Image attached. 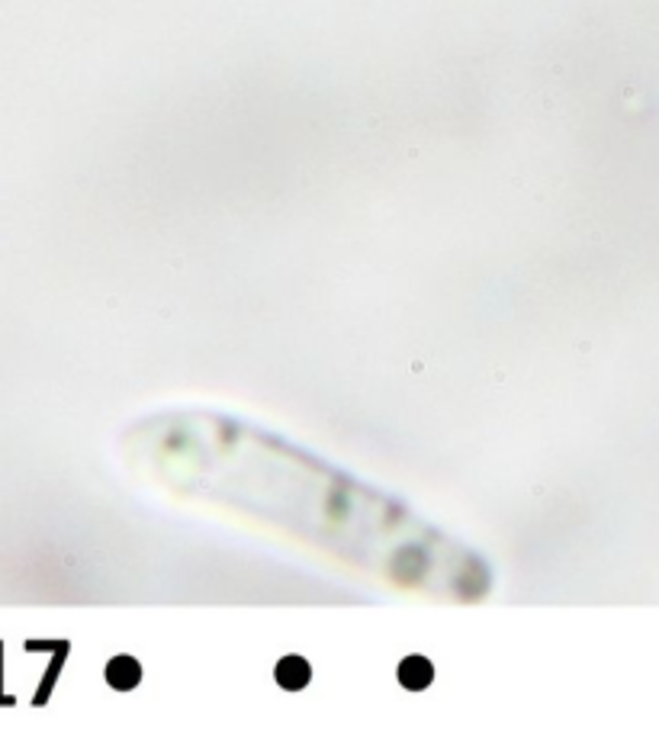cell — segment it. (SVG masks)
I'll use <instances>...</instances> for the list:
<instances>
[{
	"instance_id": "cell-4",
	"label": "cell",
	"mask_w": 659,
	"mask_h": 730,
	"mask_svg": "<svg viewBox=\"0 0 659 730\" xmlns=\"http://www.w3.org/2000/svg\"><path fill=\"white\" fill-rule=\"evenodd\" d=\"M0 653H4V644H0ZM0 705H13V698H7V695H0Z\"/></svg>"
},
{
	"instance_id": "cell-3",
	"label": "cell",
	"mask_w": 659,
	"mask_h": 730,
	"mask_svg": "<svg viewBox=\"0 0 659 730\" xmlns=\"http://www.w3.org/2000/svg\"><path fill=\"white\" fill-rule=\"evenodd\" d=\"M399 676H402V682H406V685H412V689H422V685L431 679V666L422 657H412V660H406V666H402Z\"/></svg>"
},
{
	"instance_id": "cell-1",
	"label": "cell",
	"mask_w": 659,
	"mask_h": 730,
	"mask_svg": "<svg viewBox=\"0 0 659 730\" xmlns=\"http://www.w3.org/2000/svg\"><path fill=\"white\" fill-rule=\"evenodd\" d=\"M107 682L113 685V689H132V685L139 682V666H136V660L116 657V660L107 666Z\"/></svg>"
},
{
	"instance_id": "cell-2",
	"label": "cell",
	"mask_w": 659,
	"mask_h": 730,
	"mask_svg": "<svg viewBox=\"0 0 659 730\" xmlns=\"http://www.w3.org/2000/svg\"><path fill=\"white\" fill-rule=\"evenodd\" d=\"M277 679L287 685V689H299V685L309 679V666L303 660H296V657L293 660H283L280 669H277Z\"/></svg>"
}]
</instances>
